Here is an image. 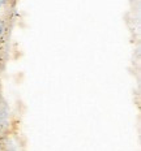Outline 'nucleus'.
<instances>
[{"instance_id": "nucleus-1", "label": "nucleus", "mask_w": 141, "mask_h": 151, "mask_svg": "<svg viewBox=\"0 0 141 151\" xmlns=\"http://www.w3.org/2000/svg\"><path fill=\"white\" fill-rule=\"evenodd\" d=\"M3 33H4V24L0 21V35H1Z\"/></svg>"}, {"instance_id": "nucleus-2", "label": "nucleus", "mask_w": 141, "mask_h": 151, "mask_svg": "<svg viewBox=\"0 0 141 151\" xmlns=\"http://www.w3.org/2000/svg\"><path fill=\"white\" fill-rule=\"evenodd\" d=\"M5 1V0H0V4H1V3H4Z\"/></svg>"}]
</instances>
